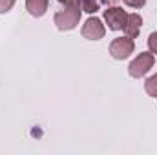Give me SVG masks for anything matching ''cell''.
I'll use <instances>...</instances> for the list:
<instances>
[{"mask_svg": "<svg viewBox=\"0 0 157 155\" xmlns=\"http://www.w3.org/2000/svg\"><path fill=\"white\" fill-rule=\"evenodd\" d=\"M154 64H155V59H154V53L152 51L139 53L137 59L132 60V64L128 68V73H130V77H133V78H141L152 70Z\"/></svg>", "mask_w": 157, "mask_h": 155, "instance_id": "cell-1", "label": "cell"}, {"mask_svg": "<svg viewBox=\"0 0 157 155\" xmlns=\"http://www.w3.org/2000/svg\"><path fill=\"white\" fill-rule=\"evenodd\" d=\"M78 20H80V7H68L59 11L55 15V24L60 31H70L73 28H77Z\"/></svg>", "mask_w": 157, "mask_h": 155, "instance_id": "cell-2", "label": "cell"}, {"mask_svg": "<svg viewBox=\"0 0 157 155\" xmlns=\"http://www.w3.org/2000/svg\"><path fill=\"white\" fill-rule=\"evenodd\" d=\"M133 49H135V44H133V39L130 37H119L110 44V55L117 60L128 59L133 53Z\"/></svg>", "mask_w": 157, "mask_h": 155, "instance_id": "cell-3", "label": "cell"}, {"mask_svg": "<svg viewBox=\"0 0 157 155\" xmlns=\"http://www.w3.org/2000/svg\"><path fill=\"white\" fill-rule=\"evenodd\" d=\"M104 20L112 31H119V29H124L126 20H128V13L122 7H108L104 11Z\"/></svg>", "mask_w": 157, "mask_h": 155, "instance_id": "cell-4", "label": "cell"}, {"mask_svg": "<svg viewBox=\"0 0 157 155\" xmlns=\"http://www.w3.org/2000/svg\"><path fill=\"white\" fill-rule=\"evenodd\" d=\"M106 29H104V24L97 18V17H91L86 20V24L82 26V37L88 40H101L104 37Z\"/></svg>", "mask_w": 157, "mask_h": 155, "instance_id": "cell-5", "label": "cell"}, {"mask_svg": "<svg viewBox=\"0 0 157 155\" xmlns=\"http://www.w3.org/2000/svg\"><path fill=\"white\" fill-rule=\"evenodd\" d=\"M141 26H143V17H141V15H137V13L128 15L126 26H124V33H126V37L135 39V37L141 33Z\"/></svg>", "mask_w": 157, "mask_h": 155, "instance_id": "cell-6", "label": "cell"}, {"mask_svg": "<svg viewBox=\"0 0 157 155\" xmlns=\"http://www.w3.org/2000/svg\"><path fill=\"white\" fill-rule=\"evenodd\" d=\"M26 9L33 17H42L48 9V0H26Z\"/></svg>", "mask_w": 157, "mask_h": 155, "instance_id": "cell-7", "label": "cell"}, {"mask_svg": "<svg viewBox=\"0 0 157 155\" xmlns=\"http://www.w3.org/2000/svg\"><path fill=\"white\" fill-rule=\"evenodd\" d=\"M144 89H146V93L150 97H157V73L152 75V77L144 82Z\"/></svg>", "mask_w": 157, "mask_h": 155, "instance_id": "cell-8", "label": "cell"}, {"mask_svg": "<svg viewBox=\"0 0 157 155\" xmlns=\"http://www.w3.org/2000/svg\"><path fill=\"white\" fill-rule=\"evenodd\" d=\"M80 7H82L86 13H95V11L99 9V4H97V0H82V2H80Z\"/></svg>", "mask_w": 157, "mask_h": 155, "instance_id": "cell-9", "label": "cell"}, {"mask_svg": "<svg viewBox=\"0 0 157 155\" xmlns=\"http://www.w3.org/2000/svg\"><path fill=\"white\" fill-rule=\"evenodd\" d=\"M148 47H150V51H152V53H155V55H157V31H155V33H152V35L148 37Z\"/></svg>", "mask_w": 157, "mask_h": 155, "instance_id": "cell-10", "label": "cell"}, {"mask_svg": "<svg viewBox=\"0 0 157 155\" xmlns=\"http://www.w3.org/2000/svg\"><path fill=\"white\" fill-rule=\"evenodd\" d=\"M15 6V0H0V13H7Z\"/></svg>", "mask_w": 157, "mask_h": 155, "instance_id": "cell-11", "label": "cell"}, {"mask_svg": "<svg viewBox=\"0 0 157 155\" xmlns=\"http://www.w3.org/2000/svg\"><path fill=\"white\" fill-rule=\"evenodd\" d=\"M124 4L130 6V7H143L144 6V0H124Z\"/></svg>", "mask_w": 157, "mask_h": 155, "instance_id": "cell-12", "label": "cell"}, {"mask_svg": "<svg viewBox=\"0 0 157 155\" xmlns=\"http://www.w3.org/2000/svg\"><path fill=\"white\" fill-rule=\"evenodd\" d=\"M59 2H62V4L68 6V7H80V2H82V0H59Z\"/></svg>", "mask_w": 157, "mask_h": 155, "instance_id": "cell-13", "label": "cell"}]
</instances>
